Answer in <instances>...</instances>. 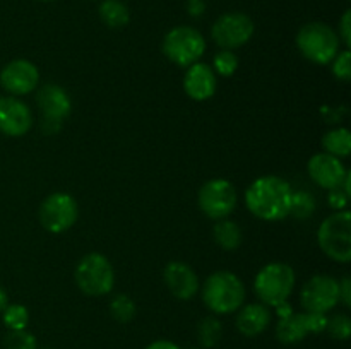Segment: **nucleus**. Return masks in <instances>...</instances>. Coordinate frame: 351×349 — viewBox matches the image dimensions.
Returning <instances> with one entry per match:
<instances>
[{"label":"nucleus","mask_w":351,"mask_h":349,"mask_svg":"<svg viewBox=\"0 0 351 349\" xmlns=\"http://www.w3.org/2000/svg\"><path fill=\"white\" fill-rule=\"evenodd\" d=\"M291 195L293 190L287 180L267 174L249 185L245 204L249 211L263 221H281L290 214Z\"/></svg>","instance_id":"nucleus-1"},{"label":"nucleus","mask_w":351,"mask_h":349,"mask_svg":"<svg viewBox=\"0 0 351 349\" xmlns=\"http://www.w3.org/2000/svg\"><path fill=\"white\" fill-rule=\"evenodd\" d=\"M202 300L206 307L215 313H232L242 308L245 300V287L239 276L228 270H218L206 279L202 287Z\"/></svg>","instance_id":"nucleus-2"},{"label":"nucleus","mask_w":351,"mask_h":349,"mask_svg":"<svg viewBox=\"0 0 351 349\" xmlns=\"http://www.w3.org/2000/svg\"><path fill=\"white\" fill-rule=\"evenodd\" d=\"M339 36L324 23H308L298 31L297 47L307 60L324 65L339 53Z\"/></svg>","instance_id":"nucleus-3"},{"label":"nucleus","mask_w":351,"mask_h":349,"mask_svg":"<svg viewBox=\"0 0 351 349\" xmlns=\"http://www.w3.org/2000/svg\"><path fill=\"white\" fill-rule=\"evenodd\" d=\"M295 287V270L288 263H267L254 281V291L266 307H278L288 301Z\"/></svg>","instance_id":"nucleus-4"},{"label":"nucleus","mask_w":351,"mask_h":349,"mask_svg":"<svg viewBox=\"0 0 351 349\" xmlns=\"http://www.w3.org/2000/svg\"><path fill=\"white\" fill-rule=\"evenodd\" d=\"M322 252L335 262L351 260V212L338 211L322 221L317 233Z\"/></svg>","instance_id":"nucleus-5"},{"label":"nucleus","mask_w":351,"mask_h":349,"mask_svg":"<svg viewBox=\"0 0 351 349\" xmlns=\"http://www.w3.org/2000/svg\"><path fill=\"white\" fill-rule=\"evenodd\" d=\"M75 283L79 289L89 296H105L115 284L112 263L101 253H88L75 267Z\"/></svg>","instance_id":"nucleus-6"},{"label":"nucleus","mask_w":351,"mask_h":349,"mask_svg":"<svg viewBox=\"0 0 351 349\" xmlns=\"http://www.w3.org/2000/svg\"><path fill=\"white\" fill-rule=\"evenodd\" d=\"M204 36L195 27L177 26L168 31L163 38V53L180 67H191L204 55Z\"/></svg>","instance_id":"nucleus-7"},{"label":"nucleus","mask_w":351,"mask_h":349,"mask_svg":"<svg viewBox=\"0 0 351 349\" xmlns=\"http://www.w3.org/2000/svg\"><path fill=\"white\" fill-rule=\"evenodd\" d=\"M79 216L77 202L74 197L64 192H55L48 195L40 207V221L47 231L64 233L75 224Z\"/></svg>","instance_id":"nucleus-8"},{"label":"nucleus","mask_w":351,"mask_h":349,"mask_svg":"<svg viewBox=\"0 0 351 349\" xmlns=\"http://www.w3.org/2000/svg\"><path fill=\"white\" fill-rule=\"evenodd\" d=\"M237 205V190L232 181L215 178L199 190V207L208 218L225 219Z\"/></svg>","instance_id":"nucleus-9"},{"label":"nucleus","mask_w":351,"mask_h":349,"mask_svg":"<svg viewBox=\"0 0 351 349\" xmlns=\"http://www.w3.org/2000/svg\"><path fill=\"white\" fill-rule=\"evenodd\" d=\"M213 40L223 50L243 47L254 34V23L247 14L228 12L218 17L213 24Z\"/></svg>","instance_id":"nucleus-10"},{"label":"nucleus","mask_w":351,"mask_h":349,"mask_svg":"<svg viewBox=\"0 0 351 349\" xmlns=\"http://www.w3.org/2000/svg\"><path fill=\"white\" fill-rule=\"evenodd\" d=\"M300 303L308 313H324L339 303V283L329 276H314L304 284Z\"/></svg>","instance_id":"nucleus-11"},{"label":"nucleus","mask_w":351,"mask_h":349,"mask_svg":"<svg viewBox=\"0 0 351 349\" xmlns=\"http://www.w3.org/2000/svg\"><path fill=\"white\" fill-rule=\"evenodd\" d=\"M38 81H40V72H38L36 65L24 58L9 62L0 72V84L7 92L14 96L33 92L36 89Z\"/></svg>","instance_id":"nucleus-12"},{"label":"nucleus","mask_w":351,"mask_h":349,"mask_svg":"<svg viewBox=\"0 0 351 349\" xmlns=\"http://www.w3.org/2000/svg\"><path fill=\"white\" fill-rule=\"evenodd\" d=\"M33 125V113L26 103L16 98H0V132L9 137H21Z\"/></svg>","instance_id":"nucleus-13"},{"label":"nucleus","mask_w":351,"mask_h":349,"mask_svg":"<svg viewBox=\"0 0 351 349\" xmlns=\"http://www.w3.org/2000/svg\"><path fill=\"white\" fill-rule=\"evenodd\" d=\"M307 170L312 180L319 187L328 188V190L339 187L343 180H345L346 173H348L341 161H339V157L331 156L328 153H319L312 156L311 161H308Z\"/></svg>","instance_id":"nucleus-14"},{"label":"nucleus","mask_w":351,"mask_h":349,"mask_svg":"<svg viewBox=\"0 0 351 349\" xmlns=\"http://www.w3.org/2000/svg\"><path fill=\"white\" fill-rule=\"evenodd\" d=\"M38 106L43 113V122L60 123L71 115L72 101L67 91L57 84H47L38 91Z\"/></svg>","instance_id":"nucleus-15"},{"label":"nucleus","mask_w":351,"mask_h":349,"mask_svg":"<svg viewBox=\"0 0 351 349\" xmlns=\"http://www.w3.org/2000/svg\"><path fill=\"white\" fill-rule=\"evenodd\" d=\"M165 284L178 300H192L199 291V279L191 266L184 262H170L165 267Z\"/></svg>","instance_id":"nucleus-16"},{"label":"nucleus","mask_w":351,"mask_h":349,"mask_svg":"<svg viewBox=\"0 0 351 349\" xmlns=\"http://www.w3.org/2000/svg\"><path fill=\"white\" fill-rule=\"evenodd\" d=\"M216 75L209 65L195 62L187 68V74L184 77V89L187 96H191L195 101H206L216 92Z\"/></svg>","instance_id":"nucleus-17"},{"label":"nucleus","mask_w":351,"mask_h":349,"mask_svg":"<svg viewBox=\"0 0 351 349\" xmlns=\"http://www.w3.org/2000/svg\"><path fill=\"white\" fill-rule=\"evenodd\" d=\"M237 331L245 337H256L263 334L271 324V311L266 305L252 303L243 307L237 315Z\"/></svg>","instance_id":"nucleus-18"},{"label":"nucleus","mask_w":351,"mask_h":349,"mask_svg":"<svg viewBox=\"0 0 351 349\" xmlns=\"http://www.w3.org/2000/svg\"><path fill=\"white\" fill-rule=\"evenodd\" d=\"M308 332L307 313H291L290 317L280 318L276 325V337L283 344H297L304 341Z\"/></svg>","instance_id":"nucleus-19"},{"label":"nucleus","mask_w":351,"mask_h":349,"mask_svg":"<svg viewBox=\"0 0 351 349\" xmlns=\"http://www.w3.org/2000/svg\"><path fill=\"white\" fill-rule=\"evenodd\" d=\"M99 19L108 27H123L129 24L130 12L129 7L122 0H103L99 3Z\"/></svg>","instance_id":"nucleus-20"},{"label":"nucleus","mask_w":351,"mask_h":349,"mask_svg":"<svg viewBox=\"0 0 351 349\" xmlns=\"http://www.w3.org/2000/svg\"><path fill=\"white\" fill-rule=\"evenodd\" d=\"M215 242L221 246L223 250H235L239 248L242 243V231L237 222L230 221V219H219L218 224L215 226Z\"/></svg>","instance_id":"nucleus-21"},{"label":"nucleus","mask_w":351,"mask_h":349,"mask_svg":"<svg viewBox=\"0 0 351 349\" xmlns=\"http://www.w3.org/2000/svg\"><path fill=\"white\" fill-rule=\"evenodd\" d=\"M326 153L336 157H346L351 153V133L348 129L329 130L322 139Z\"/></svg>","instance_id":"nucleus-22"},{"label":"nucleus","mask_w":351,"mask_h":349,"mask_svg":"<svg viewBox=\"0 0 351 349\" xmlns=\"http://www.w3.org/2000/svg\"><path fill=\"white\" fill-rule=\"evenodd\" d=\"M223 337V325L216 317H206L197 325V341L202 349H211L219 344Z\"/></svg>","instance_id":"nucleus-23"},{"label":"nucleus","mask_w":351,"mask_h":349,"mask_svg":"<svg viewBox=\"0 0 351 349\" xmlns=\"http://www.w3.org/2000/svg\"><path fill=\"white\" fill-rule=\"evenodd\" d=\"M2 320L9 331H23L29 322V311L24 305H7L2 310Z\"/></svg>","instance_id":"nucleus-24"},{"label":"nucleus","mask_w":351,"mask_h":349,"mask_svg":"<svg viewBox=\"0 0 351 349\" xmlns=\"http://www.w3.org/2000/svg\"><path fill=\"white\" fill-rule=\"evenodd\" d=\"M110 315H112L113 320L127 324L136 317V303L127 294H117L110 301Z\"/></svg>","instance_id":"nucleus-25"},{"label":"nucleus","mask_w":351,"mask_h":349,"mask_svg":"<svg viewBox=\"0 0 351 349\" xmlns=\"http://www.w3.org/2000/svg\"><path fill=\"white\" fill-rule=\"evenodd\" d=\"M315 211V198L307 192H297L291 195L290 214H293L298 219H307L308 216L314 214Z\"/></svg>","instance_id":"nucleus-26"},{"label":"nucleus","mask_w":351,"mask_h":349,"mask_svg":"<svg viewBox=\"0 0 351 349\" xmlns=\"http://www.w3.org/2000/svg\"><path fill=\"white\" fill-rule=\"evenodd\" d=\"M3 346L5 349H36L38 342L31 332L23 328V331H9L3 339Z\"/></svg>","instance_id":"nucleus-27"},{"label":"nucleus","mask_w":351,"mask_h":349,"mask_svg":"<svg viewBox=\"0 0 351 349\" xmlns=\"http://www.w3.org/2000/svg\"><path fill=\"white\" fill-rule=\"evenodd\" d=\"M326 331L331 335L332 339H338V341H346L351 335V320L348 315L339 313L335 317L328 318V325H326Z\"/></svg>","instance_id":"nucleus-28"},{"label":"nucleus","mask_w":351,"mask_h":349,"mask_svg":"<svg viewBox=\"0 0 351 349\" xmlns=\"http://www.w3.org/2000/svg\"><path fill=\"white\" fill-rule=\"evenodd\" d=\"M239 68V57L232 50H221L215 55V70L223 77H230Z\"/></svg>","instance_id":"nucleus-29"},{"label":"nucleus","mask_w":351,"mask_h":349,"mask_svg":"<svg viewBox=\"0 0 351 349\" xmlns=\"http://www.w3.org/2000/svg\"><path fill=\"white\" fill-rule=\"evenodd\" d=\"M332 74L341 81L348 82L351 79V51L345 50L339 51L335 58H332Z\"/></svg>","instance_id":"nucleus-30"},{"label":"nucleus","mask_w":351,"mask_h":349,"mask_svg":"<svg viewBox=\"0 0 351 349\" xmlns=\"http://www.w3.org/2000/svg\"><path fill=\"white\" fill-rule=\"evenodd\" d=\"M348 198H350V194H346L345 188H343L341 185L329 190L328 201H329V205H331L332 209H338V211L345 209L346 204H348Z\"/></svg>","instance_id":"nucleus-31"},{"label":"nucleus","mask_w":351,"mask_h":349,"mask_svg":"<svg viewBox=\"0 0 351 349\" xmlns=\"http://www.w3.org/2000/svg\"><path fill=\"white\" fill-rule=\"evenodd\" d=\"M307 313V324H308V332L311 334H321L326 331V325H328V318L324 313Z\"/></svg>","instance_id":"nucleus-32"},{"label":"nucleus","mask_w":351,"mask_h":349,"mask_svg":"<svg viewBox=\"0 0 351 349\" xmlns=\"http://www.w3.org/2000/svg\"><path fill=\"white\" fill-rule=\"evenodd\" d=\"M338 36H341L346 47H350L351 44V10L350 9L343 14L341 23H339Z\"/></svg>","instance_id":"nucleus-33"},{"label":"nucleus","mask_w":351,"mask_h":349,"mask_svg":"<svg viewBox=\"0 0 351 349\" xmlns=\"http://www.w3.org/2000/svg\"><path fill=\"white\" fill-rule=\"evenodd\" d=\"M339 301H343L345 307H350L351 305V279L350 277H345V279L339 283Z\"/></svg>","instance_id":"nucleus-34"},{"label":"nucleus","mask_w":351,"mask_h":349,"mask_svg":"<svg viewBox=\"0 0 351 349\" xmlns=\"http://www.w3.org/2000/svg\"><path fill=\"white\" fill-rule=\"evenodd\" d=\"M187 10L192 17L202 16L206 10V2L204 0H187Z\"/></svg>","instance_id":"nucleus-35"},{"label":"nucleus","mask_w":351,"mask_h":349,"mask_svg":"<svg viewBox=\"0 0 351 349\" xmlns=\"http://www.w3.org/2000/svg\"><path fill=\"white\" fill-rule=\"evenodd\" d=\"M146 349H180L175 342L167 341V339H158V341L151 342Z\"/></svg>","instance_id":"nucleus-36"},{"label":"nucleus","mask_w":351,"mask_h":349,"mask_svg":"<svg viewBox=\"0 0 351 349\" xmlns=\"http://www.w3.org/2000/svg\"><path fill=\"white\" fill-rule=\"evenodd\" d=\"M274 308H276V313L280 318H287L293 313V308H291V305L288 303V301H283V303H280L278 307H274Z\"/></svg>","instance_id":"nucleus-37"},{"label":"nucleus","mask_w":351,"mask_h":349,"mask_svg":"<svg viewBox=\"0 0 351 349\" xmlns=\"http://www.w3.org/2000/svg\"><path fill=\"white\" fill-rule=\"evenodd\" d=\"M7 301H9V298H7L5 289H3V287L0 286V311H2L3 308L7 307Z\"/></svg>","instance_id":"nucleus-38"},{"label":"nucleus","mask_w":351,"mask_h":349,"mask_svg":"<svg viewBox=\"0 0 351 349\" xmlns=\"http://www.w3.org/2000/svg\"><path fill=\"white\" fill-rule=\"evenodd\" d=\"M41 2H51V0H41Z\"/></svg>","instance_id":"nucleus-39"},{"label":"nucleus","mask_w":351,"mask_h":349,"mask_svg":"<svg viewBox=\"0 0 351 349\" xmlns=\"http://www.w3.org/2000/svg\"><path fill=\"white\" fill-rule=\"evenodd\" d=\"M191 349H202V348H191Z\"/></svg>","instance_id":"nucleus-40"},{"label":"nucleus","mask_w":351,"mask_h":349,"mask_svg":"<svg viewBox=\"0 0 351 349\" xmlns=\"http://www.w3.org/2000/svg\"><path fill=\"white\" fill-rule=\"evenodd\" d=\"M45 349H53V348H45Z\"/></svg>","instance_id":"nucleus-41"}]
</instances>
